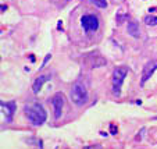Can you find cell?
Segmentation results:
<instances>
[{
	"instance_id": "1",
	"label": "cell",
	"mask_w": 157,
	"mask_h": 149,
	"mask_svg": "<svg viewBox=\"0 0 157 149\" xmlns=\"http://www.w3.org/2000/svg\"><path fill=\"white\" fill-rule=\"evenodd\" d=\"M24 112L27 114L28 120L31 121L33 126H41L46 121L47 118V113L46 110L43 109V106L41 103L35 102V103H29V105H25L24 107Z\"/></svg>"
},
{
	"instance_id": "2",
	"label": "cell",
	"mask_w": 157,
	"mask_h": 149,
	"mask_svg": "<svg viewBox=\"0 0 157 149\" xmlns=\"http://www.w3.org/2000/svg\"><path fill=\"white\" fill-rule=\"evenodd\" d=\"M88 98H89V94H88L86 85L82 81H75L71 88V100L77 106H84L88 102Z\"/></svg>"
},
{
	"instance_id": "3",
	"label": "cell",
	"mask_w": 157,
	"mask_h": 149,
	"mask_svg": "<svg viewBox=\"0 0 157 149\" xmlns=\"http://www.w3.org/2000/svg\"><path fill=\"white\" fill-rule=\"evenodd\" d=\"M126 74H128V68L126 67H117L114 71H113V92L115 95H120L121 94V86L122 82L125 80Z\"/></svg>"
},
{
	"instance_id": "4",
	"label": "cell",
	"mask_w": 157,
	"mask_h": 149,
	"mask_svg": "<svg viewBox=\"0 0 157 149\" xmlns=\"http://www.w3.org/2000/svg\"><path fill=\"white\" fill-rule=\"evenodd\" d=\"M81 25L84 28L85 32H92L97 31L99 28V18L93 14H85L81 17Z\"/></svg>"
},
{
	"instance_id": "5",
	"label": "cell",
	"mask_w": 157,
	"mask_h": 149,
	"mask_svg": "<svg viewBox=\"0 0 157 149\" xmlns=\"http://www.w3.org/2000/svg\"><path fill=\"white\" fill-rule=\"evenodd\" d=\"M52 105L53 109H54V118L59 120L61 113H63V106H64V96L59 92L52 98Z\"/></svg>"
},
{
	"instance_id": "6",
	"label": "cell",
	"mask_w": 157,
	"mask_h": 149,
	"mask_svg": "<svg viewBox=\"0 0 157 149\" xmlns=\"http://www.w3.org/2000/svg\"><path fill=\"white\" fill-rule=\"evenodd\" d=\"M157 70V60H150L145 64L143 67V71H142V78H140V84L143 85L147 80L154 74V71Z\"/></svg>"
},
{
	"instance_id": "7",
	"label": "cell",
	"mask_w": 157,
	"mask_h": 149,
	"mask_svg": "<svg viewBox=\"0 0 157 149\" xmlns=\"http://www.w3.org/2000/svg\"><path fill=\"white\" fill-rule=\"evenodd\" d=\"M0 106H1V110H3V114H6V123H11L13 116H14V113H15V109H17L15 102H14V100L7 102V103L1 102Z\"/></svg>"
},
{
	"instance_id": "8",
	"label": "cell",
	"mask_w": 157,
	"mask_h": 149,
	"mask_svg": "<svg viewBox=\"0 0 157 149\" xmlns=\"http://www.w3.org/2000/svg\"><path fill=\"white\" fill-rule=\"evenodd\" d=\"M52 77L50 74H45V75H39L35 81H33V85H32V91H33V94H38L41 89H42V86L45 82H47L49 80H50Z\"/></svg>"
},
{
	"instance_id": "9",
	"label": "cell",
	"mask_w": 157,
	"mask_h": 149,
	"mask_svg": "<svg viewBox=\"0 0 157 149\" xmlns=\"http://www.w3.org/2000/svg\"><path fill=\"white\" fill-rule=\"evenodd\" d=\"M128 33L131 35V36H134V38H139L140 36V29H139V25H138V22L135 21H131L128 24Z\"/></svg>"
},
{
	"instance_id": "10",
	"label": "cell",
	"mask_w": 157,
	"mask_h": 149,
	"mask_svg": "<svg viewBox=\"0 0 157 149\" xmlns=\"http://www.w3.org/2000/svg\"><path fill=\"white\" fill-rule=\"evenodd\" d=\"M145 24H146V25H150V27H156L157 25V17L147 15L146 18H145Z\"/></svg>"
},
{
	"instance_id": "11",
	"label": "cell",
	"mask_w": 157,
	"mask_h": 149,
	"mask_svg": "<svg viewBox=\"0 0 157 149\" xmlns=\"http://www.w3.org/2000/svg\"><path fill=\"white\" fill-rule=\"evenodd\" d=\"M92 4H94L96 7H99V9H106L107 7V1L106 0H89Z\"/></svg>"
},
{
	"instance_id": "12",
	"label": "cell",
	"mask_w": 157,
	"mask_h": 149,
	"mask_svg": "<svg viewBox=\"0 0 157 149\" xmlns=\"http://www.w3.org/2000/svg\"><path fill=\"white\" fill-rule=\"evenodd\" d=\"M50 59H52V54H46V57H45V60H43V63H42V67H45ZM42 67H41V68H42Z\"/></svg>"
},
{
	"instance_id": "13",
	"label": "cell",
	"mask_w": 157,
	"mask_h": 149,
	"mask_svg": "<svg viewBox=\"0 0 157 149\" xmlns=\"http://www.w3.org/2000/svg\"><path fill=\"white\" fill-rule=\"evenodd\" d=\"M117 131H118V130H117V127H115L114 124H111V126H110V132H111L113 135H117Z\"/></svg>"
},
{
	"instance_id": "14",
	"label": "cell",
	"mask_w": 157,
	"mask_h": 149,
	"mask_svg": "<svg viewBox=\"0 0 157 149\" xmlns=\"http://www.w3.org/2000/svg\"><path fill=\"white\" fill-rule=\"evenodd\" d=\"M57 28H59V29H61V28H63V24H61V21H59V25H57Z\"/></svg>"
},
{
	"instance_id": "15",
	"label": "cell",
	"mask_w": 157,
	"mask_h": 149,
	"mask_svg": "<svg viewBox=\"0 0 157 149\" xmlns=\"http://www.w3.org/2000/svg\"><path fill=\"white\" fill-rule=\"evenodd\" d=\"M7 10V6H4V4H1V11H6Z\"/></svg>"
},
{
	"instance_id": "16",
	"label": "cell",
	"mask_w": 157,
	"mask_h": 149,
	"mask_svg": "<svg viewBox=\"0 0 157 149\" xmlns=\"http://www.w3.org/2000/svg\"><path fill=\"white\" fill-rule=\"evenodd\" d=\"M149 11H150V13H156V11H157V9H150V10H149Z\"/></svg>"
},
{
	"instance_id": "17",
	"label": "cell",
	"mask_w": 157,
	"mask_h": 149,
	"mask_svg": "<svg viewBox=\"0 0 157 149\" xmlns=\"http://www.w3.org/2000/svg\"><path fill=\"white\" fill-rule=\"evenodd\" d=\"M84 149H94V148H92V146H86V148H84Z\"/></svg>"
}]
</instances>
